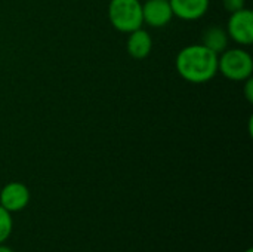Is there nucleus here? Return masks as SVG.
Wrapping results in <instances>:
<instances>
[{"instance_id": "1", "label": "nucleus", "mask_w": 253, "mask_h": 252, "mask_svg": "<svg viewBox=\"0 0 253 252\" xmlns=\"http://www.w3.org/2000/svg\"><path fill=\"white\" fill-rule=\"evenodd\" d=\"M175 68L188 83H206L218 74V55L202 43L188 45L178 52Z\"/></svg>"}, {"instance_id": "2", "label": "nucleus", "mask_w": 253, "mask_h": 252, "mask_svg": "<svg viewBox=\"0 0 253 252\" xmlns=\"http://www.w3.org/2000/svg\"><path fill=\"white\" fill-rule=\"evenodd\" d=\"M108 19L120 33H132L144 25L142 3L139 0H110Z\"/></svg>"}, {"instance_id": "3", "label": "nucleus", "mask_w": 253, "mask_h": 252, "mask_svg": "<svg viewBox=\"0 0 253 252\" xmlns=\"http://www.w3.org/2000/svg\"><path fill=\"white\" fill-rule=\"evenodd\" d=\"M218 73L233 82H245L252 77V55L242 48H227L218 55Z\"/></svg>"}, {"instance_id": "4", "label": "nucleus", "mask_w": 253, "mask_h": 252, "mask_svg": "<svg viewBox=\"0 0 253 252\" xmlns=\"http://www.w3.org/2000/svg\"><path fill=\"white\" fill-rule=\"evenodd\" d=\"M227 33L231 40L240 46H251L253 43V13L251 9L243 7L230 13L227 22Z\"/></svg>"}, {"instance_id": "5", "label": "nucleus", "mask_w": 253, "mask_h": 252, "mask_svg": "<svg viewBox=\"0 0 253 252\" xmlns=\"http://www.w3.org/2000/svg\"><path fill=\"white\" fill-rule=\"evenodd\" d=\"M30 202V190L25 184L12 181L7 183L1 190H0V205L12 212H19L22 211Z\"/></svg>"}, {"instance_id": "6", "label": "nucleus", "mask_w": 253, "mask_h": 252, "mask_svg": "<svg viewBox=\"0 0 253 252\" xmlns=\"http://www.w3.org/2000/svg\"><path fill=\"white\" fill-rule=\"evenodd\" d=\"M173 18L169 0H147L142 3V21L153 28L166 27Z\"/></svg>"}, {"instance_id": "7", "label": "nucleus", "mask_w": 253, "mask_h": 252, "mask_svg": "<svg viewBox=\"0 0 253 252\" xmlns=\"http://www.w3.org/2000/svg\"><path fill=\"white\" fill-rule=\"evenodd\" d=\"M173 16L184 21H197L206 15L211 0H169Z\"/></svg>"}, {"instance_id": "8", "label": "nucleus", "mask_w": 253, "mask_h": 252, "mask_svg": "<svg viewBox=\"0 0 253 252\" xmlns=\"http://www.w3.org/2000/svg\"><path fill=\"white\" fill-rule=\"evenodd\" d=\"M126 49L127 53L133 59H145L153 49V39L147 30L142 27L129 33L127 42H126Z\"/></svg>"}, {"instance_id": "9", "label": "nucleus", "mask_w": 253, "mask_h": 252, "mask_svg": "<svg viewBox=\"0 0 253 252\" xmlns=\"http://www.w3.org/2000/svg\"><path fill=\"white\" fill-rule=\"evenodd\" d=\"M228 42L230 37L227 30L219 25H211L202 34V45L215 52L216 55H219L228 48Z\"/></svg>"}, {"instance_id": "10", "label": "nucleus", "mask_w": 253, "mask_h": 252, "mask_svg": "<svg viewBox=\"0 0 253 252\" xmlns=\"http://www.w3.org/2000/svg\"><path fill=\"white\" fill-rule=\"evenodd\" d=\"M13 229L12 214L0 205V244H4Z\"/></svg>"}, {"instance_id": "11", "label": "nucleus", "mask_w": 253, "mask_h": 252, "mask_svg": "<svg viewBox=\"0 0 253 252\" xmlns=\"http://www.w3.org/2000/svg\"><path fill=\"white\" fill-rule=\"evenodd\" d=\"M224 9L230 13L237 12L243 7H246V0H222Z\"/></svg>"}, {"instance_id": "12", "label": "nucleus", "mask_w": 253, "mask_h": 252, "mask_svg": "<svg viewBox=\"0 0 253 252\" xmlns=\"http://www.w3.org/2000/svg\"><path fill=\"white\" fill-rule=\"evenodd\" d=\"M243 83H245V85H243V94H245L246 100H248L249 102H253V79L252 77H249V79H246Z\"/></svg>"}, {"instance_id": "13", "label": "nucleus", "mask_w": 253, "mask_h": 252, "mask_svg": "<svg viewBox=\"0 0 253 252\" xmlns=\"http://www.w3.org/2000/svg\"><path fill=\"white\" fill-rule=\"evenodd\" d=\"M0 252H13L10 248H7V247H4L3 244H0Z\"/></svg>"}, {"instance_id": "14", "label": "nucleus", "mask_w": 253, "mask_h": 252, "mask_svg": "<svg viewBox=\"0 0 253 252\" xmlns=\"http://www.w3.org/2000/svg\"><path fill=\"white\" fill-rule=\"evenodd\" d=\"M245 252H253V250H252V248H249V250H246Z\"/></svg>"}]
</instances>
